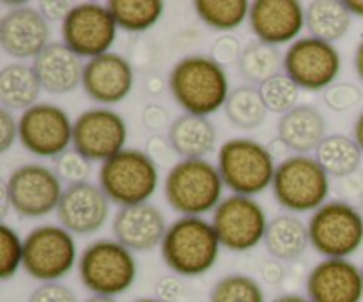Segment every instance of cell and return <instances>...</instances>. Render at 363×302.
<instances>
[{
  "label": "cell",
  "mask_w": 363,
  "mask_h": 302,
  "mask_svg": "<svg viewBox=\"0 0 363 302\" xmlns=\"http://www.w3.org/2000/svg\"><path fill=\"white\" fill-rule=\"evenodd\" d=\"M358 208H360V212H362V215H363V198H362V201H360V206H358Z\"/></svg>",
  "instance_id": "6f0895ef"
},
{
  "label": "cell",
  "mask_w": 363,
  "mask_h": 302,
  "mask_svg": "<svg viewBox=\"0 0 363 302\" xmlns=\"http://www.w3.org/2000/svg\"><path fill=\"white\" fill-rule=\"evenodd\" d=\"M0 199H2L0 215H2V219H6L7 212H9V208H13V205H11V199H9V195H7V190H6V187H4V183H2V190H0Z\"/></svg>",
  "instance_id": "db71d44e"
},
{
  "label": "cell",
  "mask_w": 363,
  "mask_h": 302,
  "mask_svg": "<svg viewBox=\"0 0 363 302\" xmlns=\"http://www.w3.org/2000/svg\"><path fill=\"white\" fill-rule=\"evenodd\" d=\"M300 91L301 89L294 84L293 78L284 71L259 85V92L268 112L280 114V116L298 107Z\"/></svg>",
  "instance_id": "836d02e7"
},
{
  "label": "cell",
  "mask_w": 363,
  "mask_h": 302,
  "mask_svg": "<svg viewBox=\"0 0 363 302\" xmlns=\"http://www.w3.org/2000/svg\"><path fill=\"white\" fill-rule=\"evenodd\" d=\"M351 23L353 16L344 0H314L305 9V27L312 38L332 45L350 32Z\"/></svg>",
  "instance_id": "4316f807"
},
{
  "label": "cell",
  "mask_w": 363,
  "mask_h": 302,
  "mask_svg": "<svg viewBox=\"0 0 363 302\" xmlns=\"http://www.w3.org/2000/svg\"><path fill=\"white\" fill-rule=\"evenodd\" d=\"M272 302H312L307 295H300V293H284L279 295L277 298H273Z\"/></svg>",
  "instance_id": "816d5d0a"
},
{
  "label": "cell",
  "mask_w": 363,
  "mask_h": 302,
  "mask_svg": "<svg viewBox=\"0 0 363 302\" xmlns=\"http://www.w3.org/2000/svg\"><path fill=\"white\" fill-rule=\"evenodd\" d=\"M167 137L181 160H195L215 151L218 135L208 117L183 112L172 121Z\"/></svg>",
  "instance_id": "cb8c5ba5"
},
{
  "label": "cell",
  "mask_w": 363,
  "mask_h": 302,
  "mask_svg": "<svg viewBox=\"0 0 363 302\" xmlns=\"http://www.w3.org/2000/svg\"><path fill=\"white\" fill-rule=\"evenodd\" d=\"M116 20L106 4L82 2L73 6L66 20L60 23L62 43L80 59L105 55L117 38Z\"/></svg>",
  "instance_id": "8fae6325"
},
{
  "label": "cell",
  "mask_w": 363,
  "mask_h": 302,
  "mask_svg": "<svg viewBox=\"0 0 363 302\" xmlns=\"http://www.w3.org/2000/svg\"><path fill=\"white\" fill-rule=\"evenodd\" d=\"M209 302H266L264 288L247 274H229L215 283Z\"/></svg>",
  "instance_id": "d6a6232c"
},
{
  "label": "cell",
  "mask_w": 363,
  "mask_h": 302,
  "mask_svg": "<svg viewBox=\"0 0 363 302\" xmlns=\"http://www.w3.org/2000/svg\"><path fill=\"white\" fill-rule=\"evenodd\" d=\"M23 269V240L7 224L0 226V279L9 281Z\"/></svg>",
  "instance_id": "e575fe53"
},
{
  "label": "cell",
  "mask_w": 363,
  "mask_h": 302,
  "mask_svg": "<svg viewBox=\"0 0 363 302\" xmlns=\"http://www.w3.org/2000/svg\"><path fill=\"white\" fill-rule=\"evenodd\" d=\"M78 277L85 290L101 297H119L137 279V259L116 238L92 242L78 258Z\"/></svg>",
  "instance_id": "5b68a950"
},
{
  "label": "cell",
  "mask_w": 363,
  "mask_h": 302,
  "mask_svg": "<svg viewBox=\"0 0 363 302\" xmlns=\"http://www.w3.org/2000/svg\"><path fill=\"white\" fill-rule=\"evenodd\" d=\"M354 71H357L358 78L363 82V39L360 43H358L357 46V52H354Z\"/></svg>",
  "instance_id": "f907efd6"
},
{
  "label": "cell",
  "mask_w": 363,
  "mask_h": 302,
  "mask_svg": "<svg viewBox=\"0 0 363 302\" xmlns=\"http://www.w3.org/2000/svg\"><path fill=\"white\" fill-rule=\"evenodd\" d=\"M73 123L62 107L38 103L18 117V141L30 155L53 160L73 148Z\"/></svg>",
  "instance_id": "5bb4252c"
},
{
  "label": "cell",
  "mask_w": 363,
  "mask_h": 302,
  "mask_svg": "<svg viewBox=\"0 0 363 302\" xmlns=\"http://www.w3.org/2000/svg\"><path fill=\"white\" fill-rule=\"evenodd\" d=\"M311 245L325 258L347 259L363 245V215L351 203L335 199L315 210L307 222Z\"/></svg>",
  "instance_id": "ba28073f"
},
{
  "label": "cell",
  "mask_w": 363,
  "mask_h": 302,
  "mask_svg": "<svg viewBox=\"0 0 363 302\" xmlns=\"http://www.w3.org/2000/svg\"><path fill=\"white\" fill-rule=\"evenodd\" d=\"M167 85L184 112L204 117L223 109L233 91L225 68L202 53L177 60L170 70Z\"/></svg>",
  "instance_id": "6da1fadb"
},
{
  "label": "cell",
  "mask_w": 363,
  "mask_h": 302,
  "mask_svg": "<svg viewBox=\"0 0 363 302\" xmlns=\"http://www.w3.org/2000/svg\"><path fill=\"white\" fill-rule=\"evenodd\" d=\"M32 68L41 82L43 91L50 95H67L82 85L85 64L64 43L55 41L50 43L32 60Z\"/></svg>",
  "instance_id": "7402d4cb"
},
{
  "label": "cell",
  "mask_w": 363,
  "mask_h": 302,
  "mask_svg": "<svg viewBox=\"0 0 363 302\" xmlns=\"http://www.w3.org/2000/svg\"><path fill=\"white\" fill-rule=\"evenodd\" d=\"M38 9L48 23H52V21L62 23L73 9V4L66 2V0H45V2H39Z\"/></svg>",
  "instance_id": "ee69618b"
},
{
  "label": "cell",
  "mask_w": 363,
  "mask_h": 302,
  "mask_svg": "<svg viewBox=\"0 0 363 302\" xmlns=\"http://www.w3.org/2000/svg\"><path fill=\"white\" fill-rule=\"evenodd\" d=\"M344 4H346L351 16L363 18V0H344Z\"/></svg>",
  "instance_id": "f5cc1de1"
},
{
  "label": "cell",
  "mask_w": 363,
  "mask_h": 302,
  "mask_svg": "<svg viewBox=\"0 0 363 302\" xmlns=\"http://www.w3.org/2000/svg\"><path fill=\"white\" fill-rule=\"evenodd\" d=\"M311 245L308 226L294 213H280L268 222L264 247L273 259L296 261Z\"/></svg>",
  "instance_id": "d4e9b609"
},
{
  "label": "cell",
  "mask_w": 363,
  "mask_h": 302,
  "mask_svg": "<svg viewBox=\"0 0 363 302\" xmlns=\"http://www.w3.org/2000/svg\"><path fill=\"white\" fill-rule=\"evenodd\" d=\"M135 302H162V301H158L156 297H144V298H137Z\"/></svg>",
  "instance_id": "9f6ffc18"
},
{
  "label": "cell",
  "mask_w": 363,
  "mask_h": 302,
  "mask_svg": "<svg viewBox=\"0 0 363 302\" xmlns=\"http://www.w3.org/2000/svg\"><path fill=\"white\" fill-rule=\"evenodd\" d=\"M52 169L59 176L62 183L77 185L85 183L92 173V162L85 158L82 153H78L74 148L66 149L59 156L52 160Z\"/></svg>",
  "instance_id": "d590c367"
},
{
  "label": "cell",
  "mask_w": 363,
  "mask_h": 302,
  "mask_svg": "<svg viewBox=\"0 0 363 302\" xmlns=\"http://www.w3.org/2000/svg\"><path fill=\"white\" fill-rule=\"evenodd\" d=\"M133 84L135 68L121 53L108 52L85 63L82 87L87 98L99 107L116 105L126 99Z\"/></svg>",
  "instance_id": "e0dca14e"
},
{
  "label": "cell",
  "mask_w": 363,
  "mask_h": 302,
  "mask_svg": "<svg viewBox=\"0 0 363 302\" xmlns=\"http://www.w3.org/2000/svg\"><path fill=\"white\" fill-rule=\"evenodd\" d=\"M145 153L151 156L156 166H170L174 155H176L169 137H163V135H151L145 142Z\"/></svg>",
  "instance_id": "b9f144b4"
},
{
  "label": "cell",
  "mask_w": 363,
  "mask_h": 302,
  "mask_svg": "<svg viewBox=\"0 0 363 302\" xmlns=\"http://www.w3.org/2000/svg\"><path fill=\"white\" fill-rule=\"evenodd\" d=\"M27 302H78L77 293L64 283H41L28 295Z\"/></svg>",
  "instance_id": "f35d334b"
},
{
  "label": "cell",
  "mask_w": 363,
  "mask_h": 302,
  "mask_svg": "<svg viewBox=\"0 0 363 302\" xmlns=\"http://www.w3.org/2000/svg\"><path fill=\"white\" fill-rule=\"evenodd\" d=\"M223 112L229 123L238 130H255L261 126L268 116L259 87L255 85H238L230 91Z\"/></svg>",
  "instance_id": "f1b7e54d"
},
{
  "label": "cell",
  "mask_w": 363,
  "mask_h": 302,
  "mask_svg": "<svg viewBox=\"0 0 363 302\" xmlns=\"http://www.w3.org/2000/svg\"><path fill=\"white\" fill-rule=\"evenodd\" d=\"M20 137L18 119L7 109H0V153H7Z\"/></svg>",
  "instance_id": "7bdbcfd3"
},
{
  "label": "cell",
  "mask_w": 363,
  "mask_h": 302,
  "mask_svg": "<svg viewBox=\"0 0 363 302\" xmlns=\"http://www.w3.org/2000/svg\"><path fill=\"white\" fill-rule=\"evenodd\" d=\"M342 71V57L332 43L300 38L284 53V73L305 91H326Z\"/></svg>",
  "instance_id": "7c38bea8"
},
{
  "label": "cell",
  "mask_w": 363,
  "mask_h": 302,
  "mask_svg": "<svg viewBox=\"0 0 363 302\" xmlns=\"http://www.w3.org/2000/svg\"><path fill=\"white\" fill-rule=\"evenodd\" d=\"M241 77L252 84L261 85L268 78L282 73L284 55L279 46L268 45L262 41H250L245 45L241 53L240 64H238Z\"/></svg>",
  "instance_id": "f546056e"
},
{
  "label": "cell",
  "mask_w": 363,
  "mask_h": 302,
  "mask_svg": "<svg viewBox=\"0 0 363 302\" xmlns=\"http://www.w3.org/2000/svg\"><path fill=\"white\" fill-rule=\"evenodd\" d=\"M248 25L257 41L279 46L294 43L305 28L303 4L298 0L250 2Z\"/></svg>",
  "instance_id": "d6986e66"
},
{
  "label": "cell",
  "mask_w": 363,
  "mask_h": 302,
  "mask_svg": "<svg viewBox=\"0 0 363 302\" xmlns=\"http://www.w3.org/2000/svg\"><path fill=\"white\" fill-rule=\"evenodd\" d=\"M325 116L312 105H298L287 114L280 116L277 123V137L294 155H308L319 148L328 134Z\"/></svg>",
  "instance_id": "603a6c76"
},
{
  "label": "cell",
  "mask_w": 363,
  "mask_h": 302,
  "mask_svg": "<svg viewBox=\"0 0 363 302\" xmlns=\"http://www.w3.org/2000/svg\"><path fill=\"white\" fill-rule=\"evenodd\" d=\"M218 234L204 217H179L170 222L160 251L165 265L179 277H199L216 265Z\"/></svg>",
  "instance_id": "7a4b0ae2"
},
{
  "label": "cell",
  "mask_w": 363,
  "mask_h": 302,
  "mask_svg": "<svg viewBox=\"0 0 363 302\" xmlns=\"http://www.w3.org/2000/svg\"><path fill=\"white\" fill-rule=\"evenodd\" d=\"M363 99V91L353 82H335L323 91V102L333 112H350Z\"/></svg>",
  "instance_id": "8d00e7d4"
},
{
  "label": "cell",
  "mask_w": 363,
  "mask_h": 302,
  "mask_svg": "<svg viewBox=\"0 0 363 302\" xmlns=\"http://www.w3.org/2000/svg\"><path fill=\"white\" fill-rule=\"evenodd\" d=\"M156 55H158L156 45L151 39L144 38V36H137L130 43V57H128V60L133 68H149L155 63Z\"/></svg>",
  "instance_id": "60d3db41"
},
{
  "label": "cell",
  "mask_w": 363,
  "mask_h": 302,
  "mask_svg": "<svg viewBox=\"0 0 363 302\" xmlns=\"http://www.w3.org/2000/svg\"><path fill=\"white\" fill-rule=\"evenodd\" d=\"M142 123H144L145 130L151 131L152 135H162V131L170 130L169 110L158 103H147L142 110Z\"/></svg>",
  "instance_id": "ab89813d"
},
{
  "label": "cell",
  "mask_w": 363,
  "mask_h": 302,
  "mask_svg": "<svg viewBox=\"0 0 363 302\" xmlns=\"http://www.w3.org/2000/svg\"><path fill=\"white\" fill-rule=\"evenodd\" d=\"M124 117L108 107L84 110L73 123V148L91 162H106L126 149Z\"/></svg>",
  "instance_id": "9a60e30c"
},
{
  "label": "cell",
  "mask_w": 363,
  "mask_h": 302,
  "mask_svg": "<svg viewBox=\"0 0 363 302\" xmlns=\"http://www.w3.org/2000/svg\"><path fill=\"white\" fill-rule=\"evenodd\" d=\"M110 217V199L101 187L91 181L67 185L57 206V219L60 226L71 234L98 233Z\"/></svg>",
  "instance_id": "2e32d148"
},
{
  "label": "cell",
  "mask_w": 363,
  "mask_h": 302,
  "mask_svg": "<svg viewBox=\"0 0 363 302\" xmlns=\"http://www.w3.org/2000/svg\"><path fill=\"white\" fill-rule=\"evenodd\" d=\"M268 215L264 208L248 195L230 194L213 212L215 227L222 247L230 252H248L264 242Z\"/></svg>",
  "instance_id": "30bf717a"
},
{
  "label": "cell",
  "mask_w": 363,
  "mask_h": 302,
  "mask_svg": "<svg viewBox=\"0 0 363 302\" xmlns=\"http://www.w3.org/2000/svg\"><path fill=\"white\" fill-rule=\"evenodd\" d=\"M78 265L74 237L59 224H41L23 240V270L39 283H57Z\"/></svg>",
  "instance_id": "9c48e42d"
},
{
  "label": "cell",
  "mask_w": 363,
  "mask_h": 302,
  "mask_svg": "<svg viewBox=\"0 0 363 302\" xmlns=\"http://www.w3.org/2000/svg\"><path fill=\"white\" fill-rule=\"evenodd\" d=\"M273 198L287 213H307L328 203L330 176L315 156L289 155L277 163L273 178Z\"/></svg>",
  "instance_id": "8992f818"
},
{
  "label": "cell",
  "mask_w": 363,
  "mask_h": 302,
  "mask_svg": "<svg viewBox=\"0 0 363 302\" xmlns=\"http://www.w3.org/2000/svg\"><path fill=\"white\" fill-rule=\"evenodd\" d=\"M98 185L119 208L149 203L158 190V166L145 151L126 148L101 163Z\"/></svg>",
  "instance_id": "52a82bcc"
},
{
  "label": "cell",
  "mask_w": 363,
  "mask_h": 302,
  "mask_svg": "<svg viewBox=\"0 0 363 302\" xmlns=\"http://www.w3.org/2000/svg\"><path fill=\"white\" fill-rule=\"evenodd\" d=\"M43 85L34 68L25 63H11L0 70V105L16 112L38 105Z\"/></svg>",
  "instance_id": "484cf974"
},
{
  "label": "cell",
  "mask_w": 363,
  "mask_h": 302,
  "mask_svg": "<svg viewBox=\"0 0 363 302\" xmlns=\"http://www.w3.org/2000/svg\"><path fill=\"white\" fill-rule=\"evenodd\" d=\"M216 167L233 194L255 198L273 185L277 160L268 146L254 139L236 137L220 146Z\"/></svg>",
  "instance_id": "277c9868"
},
{
  "label": "cell",
  "mask_w": 363,
  "mask_h": 302,
  "mask_svg": "<svg viewBox=\"0 0 363 302\" xmlns=\"http://www.w3.org/2000/svg\"><path fill=\"white\" fill-rule=\"evenodd\" d=\"M223 188L218 167L209 160H177L167 173L163 194L181 217H202L222 203Z\"/></svg>",
  "instance_id": "3957f363"
},
{
  "label": "cell",
  "mask_w": 363,
  "mask_h": 302,
  "mask_svg": "<svg viewBox=\"0 0 363 302\" xmlns=\"http://www.w3.org/2000/svg\"><path fill=\"white\" fill-rule=\"evenodd\" d=\"M117 27L131 34H144L162 18V0H112L106 2Z\"/></svg>",
  "instance_id": "4dcf8cb0"
},
{
  "label": "cell",
  "mask_w": 363,
  "mask_h": 302,
  "mask_svg": "<svg viewBox=\"0 0 363 302\" xmlns=\"http://www.w3.org/2000/svg\"><path fill=\"white\" fill-rule=\"evenodd\" d=\"M84 302H119L113 297H101V295H91L89 298H85Z\"/></svg>",
  "instance_id": "11a10c76"
},
{
  "label": "cell",
  "mask_w": 363,
  "mask_h": 302,
  "mask_svg": "<svg viewBox=\"0 0 363 302\" xmlns=\"http://www.w3.org/2000/svg\"><path fill=\"white\" fill-rule=\"evenodd\" d=\"M362 272H363V266H362Z\"/></svg>",
  "instance_id": "680465c9"
},
{
  "label": "cell",
  "mask_w": 363,
  "mask_h": 302,
  "mask_svg": "<svg viewBox=\"0 0 363 302\" xmlns=\"http://www.w3.org/2000/svg\"><path fill=\"white\" fill-rule=\"evenodd\" d=\"M259 272H261V277L266 281L268 284H272V286H277V284H280L284 281V265L282 261H279V259H266V261H262L261 269H259Z\"/></svg>",
  "instance_id": "bcb514c9"
},
{
  "label": "cell",
  "mask_w": 363,
  "mask_h": 302,
  "mask_svg": "<svg viewBox=\"0 0 363 302\" xmlns=\"http://www.w3.org/2000/svg\"><path fill=\"white\" fill-rule=\"evenodd\" d=\"M145 87H147L149 95H162V91L165 89V82L160 77H151L145 82Z\"/></svg>",
  "instance_id": "c3c4849f"
},
{
  "label": "cell",
  "mask_w": 363,
  "mask_h": 302,
  "mask_svg": "<svg viewBox=\"0 0 363 302\" xmlns=\"http://www.w3.org/2000/svg\"><path fill=\"white\" fill-rule=\"evenodd\" d=\"M245 46H241V41L233 34H222L213 41L211 45V57L213 60L220 64L222 68L238 66L243 53Z\"/></svg>",
  "instance_id": "74e56055"
},
{
  "label": "cell",
  "mask_w": 363,
  "mask_h": 302,
  "mask_svg": "<svg viewBox=\"0 0 363 302\" xmlns=\"http://www.w3.org/2000/svg\"><path fill=\"white\" fill-rule=\"evenodd\" d=\"M194 7L206 27L223 34L241 27L250 13V2L247 0H197Z\"/></svg>",
  "instance_id": "1f68e13d"
},
{
  "label": "cell",
  "mask_w": 363,
  "mask_h": 302,
  "mask_svg": "<svg viewBox=\"0 0 363 302\" xmlns=\"http://www.w3.org/2000/svg\"><path fill=\"white\" fill-rule=\"evenodd\" d=\"M50 23L39 9L27 6L7 9L0 18V46L13 59L34 60L50 45Z\"/></svg>",
  "instance_id": "ac0fdd59"
},
{
  "label": "cell",
  "mask_w": 363,
  "mask_h": 302,
  "mask_svg": "<svg viewBox=\"0 0 363 302\" xmlns=\"http://www.w3.org/2000/svg\"><path fill=\"white\" fill-rule=\"evenodd\" d=\"M268 149H269V153H272V156L273 158H280V162H282L284 158H287V151H289V148H287L286 144H284V141L280 137H275V139H272V141H269V144H268Z\"/></svg>",
  "instance_id": "7dc6e473"
},
{
  "label": "cell",
  "mask_w": 363,
  "mask_h": 302,
  "mask_svg": "<svg viewBox=\"0 0 363 302\" xmlns=\"http://www.w3.org/2000/svg\"><path fill=\"white\" fill-rule=\"evenodd\" d=\"M307 297L312 302H362L363 272L344 258H325L307 276Z\"/></svg>",
  "instance_id": "ffe728a7"
},
{
  "label": "cell",
  "mask_w": 363,
  "mask_h": 302,
  "mask_svg": "<svg viewBox=\"0 0 363 302\" xmlns=\"http://www.w3.org/2000/svg\"><path fill=\"white\" fill-rule=\"evenodd\" d=\"M13 210L25 219H41L57 212L64 194L62 181L52 167L23 163L9 174L4 183Z\"/></svg>",
  "instance_id": "4fadbf2b"
},
{
  "label": "cell",
  "mask_w": 363,
  "mask_h": 302,
  "mask_svg": "<svg viewBox=\"0 0 363 302\" xmlns=\"http://www.w3.org/2000/svg\"><path fill=\"white\" fill-rule=\"evenodd\" d=\"M353 139L357 141V144L360 146L362 153H363V110L358 114L357 121H354V126H353Z\"/></svg>",
  "instance_id": "681fc988"
},
{
  "label": "cell",
  "mask_w": 363,
  "mask_h": 302,
  "mask_svg": "<svg viewBox=\"0 0 363 302\" xmlns=\"http://www.w3.org/2000/svg\"><path fill=\"white\" fill-rule=\"evenodd\" d=\"M167 230L165 215L151 203L119 208L112 222L113 238L131 252L155 251L162 245Z\"/></svg>",
  "instance_id": "44dd1931"
},
{
  "label": "cell",
  "mask_w": 363,
  "mask_h": 302,
  "mask_svg": "<svg viewBox=\"0 0 363 302\" xmlns=\"http://www.w3.org/2000/svg\"><path fill=\"white\" fill-rule=\"evenodd\" d=\"M156 298L162 302H176L177 298L183 295L184 288L177 277L174 276H165L156 283Z\"/></svg>",
  "instance_id": "f6af8a7d"
},
{
  "label": "cell",
  "mask_w": 363,
  "mask_h": 302,
  "mask_svg": "<svg viewBox=\"0 0 363 302\" xmlns=\"http://www.w3.org/2000/svg\"><path fill=\"white\" fill-rule=\"evenodd\" d=\"M362 149L353 137L344 134L326 135L315 149V160L330 178L353 176L362 166Z\"/></svg>",
  "instance_id": "83f0119b"
}]
</instances>
